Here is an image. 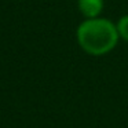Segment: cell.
I'll return each mask as SVG.
<instances>
[{
  "mask_svg": "<svg viewBox=\"0 0 128 128\" xmlns=\"http://www.w3.org/2000/svg\"><path fill=\"white\" fill-rule=\"evenodd\" d=\"M78 8L87 18H95L103 8V0H78Z\"/></svg>",
  "mask_w": 128,
  "mask_h": 128,
  "instance_id": "7a4b0ae2",
  "label": "cell"
},
{
  "mask_svg": "<svg viewBox=\"0 0 128 128\" xmlns=\"http://www.w3.org/2000/svg\"><path fill=\"white\" fill-rule=\"evenodd\" d=\"M77 42L86 52L91 55H103L117 44V26L106 18H88L77 28Z\"/></svg>",
  "mask_w": 128,
  "mask_h": 128,
  "instance_id": "6da1fadb",
  "label": "cell"
},
{
  "mask_svg": "<svg viewBox=\"0 0 128 128\" xmlns=\"http://www.w3.org/2000/svg\"><path fill=\"white\" fill-rule=\"evenodd\" d=\"M116 26H117L118 36L128 42V15H124L122 18H120L118 24H117Z\"/></svg>",
  "mask_w": 128,
  "mask_h": 128,
  "instance_id": "3957f363",
  "label": "cell"
}]
</instances>
